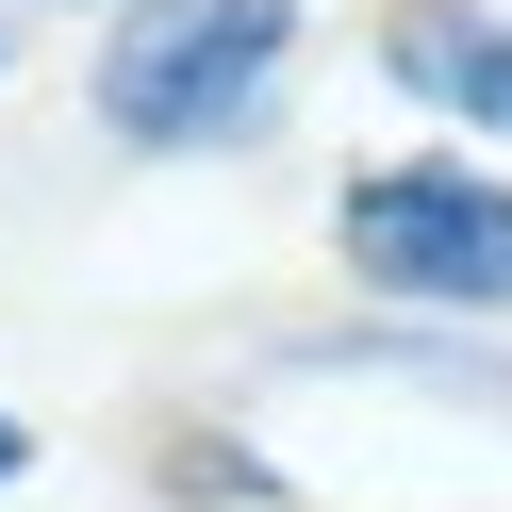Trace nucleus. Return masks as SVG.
Returning a JSON list of instances; mask_svg holds the SVG:
<instances>
[{"label": "nucleus", "instance_id": "1", "mask_svg": "<svg viewBox=\"0 0 512 512\" xmlns=\"http://www.w3.org/2000/svg\"><path fill=\"white\" fill-rule=\"evenodd\" d=\"M281 50H298V0H133L100 34V116L133 149H215L265 116Z\"/></svg>", "mask_w": 512, "mask_h": 512}, {"label": "nucleus", "instance_id": "2", "mask_svg": "<svg viewBox=\"0 0 512 512\" xmlns=\"http://www.w3.org/2000/svg\"><path fill=\"white\" fill-rule=\"evenodd\" d=\"M347 265L413 314H512V182H479V166L347 182Z\"/></svg>", "mask_w": 512, "mask_h": 512}, {"label": "nucleus", "instance_id": "3", "mask_svg": "<svg viewBox=\"0 0 512 512\" xmlns=\"http://www.w3.org/2000/svg\"><path fill=\"white\" fill-rule=\"evenodd\" d=\"M380 67H397L430 116H479V133H512V17H479V0H413L397 34H380Z\"/></svg>", "mask_w": 512, "mask_h": 512}, {"label": "nucleus", "instance_id": "4", "mask_svg": "<svg viewBox=\"0 0 512 512\" xmlns=\"http://www.w3.org/2000/svg\"><path fill=\"white\" fill-rule=\"evenodd\" d=\"M17 463H34V430H17V413H0V479H17Z\"/></svg>", "mask_w": 512, "mask_h": 512}, {"label": "nucleus", "instance_id": "5", "mask_svg": "<svg viewBox=\"0 0 512 512\" xmlns=\"http://www.w3.org/2000/svg\"><path fill=\"white\" fill-rule=\"evenodd\" d=\"M496 397H512V380H496Z\"/></svg>", "mask_w": 512, "mask_h": 512}]
</instances>
